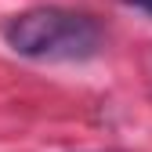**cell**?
<instances>
[{
	"instance_id": "obj_1",
	"label": "cell",
	"mask_w": 152,
	"mask_h": 152,
	"mask_svg": "<svg viewBox=\"0 0 152 152\" xmlns=\"http://www.w3.org/2000/svg\"><path fill=\"white\" fill-rule=\"evenodd\" d=\"M4 44L33 62H87L102 47V29L91 15L65 7H29L7 18Z\"/></svg>"
},
{
	"instance_id": "obj_2",
	"label": "cell",
	"mask_w": 152,
	"mask_h": 152,
	"mask_svg": "<svg viewBox=\"0 0 152 152\" xmlns=\"http://www.w3.org/2000/svg\"><path fill=\"white\" fill-rule=\"evenodd\" d=\"M127 7H134V11H145V15H152V0H123Z\"/></svg>"
}]
</instances>
